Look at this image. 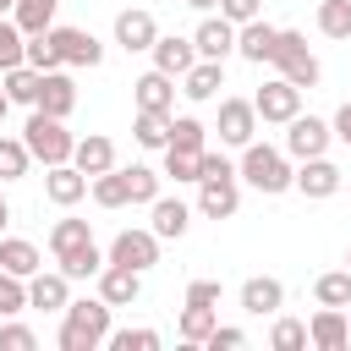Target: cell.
Masks as SVG:
<instances>
[{
	"instance_id": "1",
	"label": "cell",
	"mask_w": 351,
	"mask_h": 351,
	"mask_svg": "<svg viewBox=\"0 0 351 351\" xmlns=\"http://www.w3.org/2000/svg\"><path fill=\"white\" fill-rule=\"evenodd\" d=\"M110 302L104 296H82V302H66L60 313V351H99L110 340Z\"/></svg>"
},
{
	"instance_id": "2",
	"label": "cell",
	"mask_w": 351,
	"mask_h": 351,
	"mask_svg": "<svg viewBox=\"0 0 351 351\" xmlns=\"http://www.w3.org/2000/svg\"><path fill=\"white\" fill-rule=\"evenodd\" d=\"M236 176H241L252 192H263V197H274V192H291V186H296L291 154H285V148H269V143H258V137L241 148V165H236Z\"/></svg>"
},
{
	"instance_id": "3",
	"label": "cell",
	"mask_w": 351,
	"mask_h": 351,
	"mask_svg": "<svg viewBox=\"0 0 351 351\" xmlns=\"http://www.w3.org/2000/svg\"><path fill=\"white\" fill-rule=\"evenodd\" d=\"M22 143L33 148V159H38L44 170H49V165H71V148H77V137L66 132V121H60V115H44V110L27 115Z\"/></svg>"
},
{
	"instance_id": "4",
	"label": "cell",
	"mask_w": 351,
	"mask_h": 351,
	"mask_svg": "<svg viewBox=\"0 0 351 351\" xmlns=\"http://www.w3.org/2000/svg\"><path fill=\"white\" fill-rule=\"evenodd\" d=\"M285 82H296V88H318V60H313V49H307V38L296 33V27H280V44H274V60H269Z\"/></svg>"
},
{
	"instance_id": "5",
	"label": "cell",
	"mask_w": 351,
	"mask_h": 351,
	"mask_svg": "<svg viewBox=\"0 0 351 351\" xmlns=\"http://www.w3.org/2000/svg\"><path fill=\"white\" fill-rule=\"evenodd\" d=\"M329 143H335V126L329 121H318V115H291L285 121V154L302 165V159H318V154H329Z\"/></svg>"
},
{
	"instance_id": "6",
	"label": "cell",
	"mask_w": 351,
	"mask_h": 351,
	"mask_svg": "<svg viewBox=\"0 0 351 351\" xmlns=\"http://www.w3.org/2000/svg\"><path fill=\"white\" fill-rule=\"evenodd\" d=\"M252 104H258V121L285 126V121L302 110V88H296V82H285V77H274V82H263V88L252 93Z\"/></svg>"
},
{
	"instance_id": "7",
	"label": "cell",
	"mask_w": 351,
	"mask_h": 351,
	"mask_svg": "<svg viewBox=\"0 0 351 351\" xmlns=\"http://www.w3.org/2000/svg\"><path fill=\"white\" fill-rule=\"evenodd\" d=\"M219 143H230V148H247L252 137H258V104L252 99H219Z\"/></svg>"
},
{
	"instance_id": "8",
	"label": "cell",
	"mask_w": 351,
	"mask_h": 351,
	"mask_svg": "<svg viewBox=\"0 0 351 351\" xmlns=\"http://www.w3.org/2000/svg\"><path fill=\"white\" fill-rule=\"evenodd\" d=\"M110 263H126V269L148 274V269L159 263V236H154V230H121V236L110 241Z\"/></svg>"
},
{
	"instance_id": "9",
	"label": "cell",
	"mask_w": 351,
	"mask_h": 351,
	"mask_svg": "<svg viewBox=\"0 0 351 351\" xmlns=\"http://www.w3.org/2000/svg\"><path fill=\"white\" fill-rule=\"evenodd\" d=\"M154 38H159V22H154V11H143V5H126V11H115V44H121L126 55H137V49H154Z\"/></svg>"
},
{
	"instance_id": "10",
	"label": "cell",
	"mask_w": 351,
	"mask_h": 351,
	"mask_svg": "<svg viewBox=\"0 0 351 351\" xmlns=\"http://www.w3.org/2000/svg\"><path fill=\"white\" fill-rule=\"evenodd\" d=\"M236 181H241V176H208V181H197V214H203V219H230V214L241 208Z\"/></svg>"
},
{
	"instance_id": "11",
	"label": "cell",
	"mask_w": 351,
	"mask_h": 351,
	"mask_svg": "<svg viewBox=\"0 0 351 351\" xmlns=\"http://www.w3.org/2000/svg\"><path fill=\"white\" fill-rule=\"evenodd\" d=\"M307 346H318V351H346V346H351V318H346V307H318L313 324H307Z\"/></svg>"
},
{
	"instance_id": "12",
	"label": "cell",
	"mask_w": 351,
	"mask_h": 351,
	"mask_svg": "<svg viewBox=\"0 0 351 351\" xmlns=\"http://www.w3.org/2000/svg\"><path fill=\"white\" fill-rule=\"evenodd\" d=\"M192 44H197L203 60H225V55H236V22L230 16H203L197 33H192Z\"/></svg>"
},
{
	"instance_id": "13",
	"label": "cell",
	"mask_w": 351,
	"mask_h": 351,
	"mask_svg": "<svg viewBox=\"0 0 351 351\" xmlns=\"http://www.w3.org/2000/svg\"><path fill=\"white\" fill-rule=\"evenodd\" d=\"M274 44H280V27H269L263 16H252V22H241V27H236V55H241V60H252V66L274 60Z\"/></svg>"
},
{
	"instance_id": "14",
	"label": "cell",
	"mask_w": 351,
	"mask_h": 351,
	"mask_svg": "<svg viewBox=\"0 0 351 351\" xmlns=\"http://www.w3.org/2000/svg\"><path fill=\"white\" fill-rule=\"evenodd\" d=\"M296 192H302V197H335V192H340V165L324 159V154H318V159H302V165H296Z\"/></svg>"
},
{
	"instance_id": "15",
	"label": "cell",
	"mask_w": 351,
	"mask_h": 351,
	"mask_svg": "<svg viewBox=\"0 0 351 351\" xmlns=\"http://www.w3.org/2000/svg\"><path fill=\"white\" fill-rule=\"evenodd\" d=\"M99 296H104L110 307H132V302L143 296V274L126 269V263H104V269H99Z\"/></svg>"
},
{
	"instance_id": "16",
	"label": "cell",
	"mask_w": 351,
	"mask_h": 351,
	"mask_svg": "<svg viewBox=\"0 0 351 351\" xmlns=\"http://www.w3.org/2000/svg\"><path fill=\"white\" fill-rule=\"evenodd\" d=\"M49 33H55V44H60L66 66H88V71H93V66L104 60V44H99L88 27H49Z\"/></svg>"
},
{
	"instance_id": "17",
	"label": "cell",
	"mask_w": 351,
	"mask_h": 351,
	"mask_svg": "<svg viewBox=\"0 0 351 351\" xmlns=\"http://www.w3.org/2000/svg\"><path fill=\"white\" fill-rule=\"evenodd\" d=\"M33 110L60 115V121L77 110V82L66 77V66H60V71H44V82H38V104H33Z\"/></svg>"
},
{
	"instance_id": "18",
	"label": "cell",
	"mask_w": 351,
	"mask_h": 351,
	"mask_svg": "<svg viewBox=\"0 0 351 351\" xmlns=\"http://www.w3.org/2000/svg\"><path fill=\"white\" fill-rule=\"evenodd\" d=\"M71 165H77V170L93 181V176H104V170H115V143H110L104 132H88V137H77Z\"/></svg>"
},
{
	"instance_id": "19",
	"label": "cell",
	"mask_w": 351,
	"mask_h": 351,
	"mask_svg": "<svg viewBox=\"0 0 351 351\" xmlns=\"http://www.w3.org/2000/svg\"><path fill=\"white\" fill-rule=\"evenodd\" d=\"M44 197H49L55 208H71V203L88 197V176H82L77 165H49V176H44Z\"/></svg>"
},
{
	"instance_id": "20",
	"label": "cell",
	"mask_w": 351,
	"mask_h": 351,
	"mask_svg": "<svg viewBox=\"0 0 351 351\" xmlns=\"http://www.w3.org/2000/svg\"><path fill=\"white\" fill-rule=\"evenodd\" d=\"M148 214H154V219H148V230H154L159 241H181V236H186V225H192V208H186L181 197H154V203H148Z\"/></svg>"
},
{
	"instance_id": "21",
	"label": "cell",
	"mask_w": 351,
	"mask_h": 351,
	"mask_svg": "<svg viewBox=\"0 0 351 351\" xmlns=\"http://www.w3.org/2000/svg\"><path fill=\"white\" fill-rule=\"evenodd\" d=\"M280 307H285V285H280L274 274H252V280L241 285V313H252V318L269 313V318H274Z\"/></svg>"
},
{
	"instance_id": "22",
	"label": "cell",
	"mask_w": 351,
	"mask_h": 351,
	"mask_svg": "<svg viewBox=\"0 0 351 351\" xmlns=\"http://www.w3.org/2000/svg\"><path fill=\"white\" fill-rule=\"evenodd\" d=\"M148 55H154V66H159V71H170V77H186V71L203 60V55H197V44H192V38H176V33H170V38H154V49H148Z\"/></svg>"
},
{
	"instance_id": "23",
	"label": "cell",
	"mask_w": 351,
	"mask_h": 351,
	"mask_svg": "<svg viewBox=\"0 0 351 351\" xmlns=\"http://www.w3.org/2000/svg\"><path fill=\"white\" fill-rule=\"evenodd\" d=\"M132 99H137V110H165L170 115V104H176V77L170 71H143L137 82H132Z\"/></svg>"
},
{
	"instance_id": "24",
	"label": "cell",
	"mask_w": 351,
	"mask_h": 351,
	"mask_svg": "<svg viewBox=\"0 0 351 351\" xmlns=\"http://www.w3.org/2000/svg\"><path fill=\"white\" fill-rule=\"evenodd\" d=\"M66 285H71V280H66L60 269H55V274H44V269H38V274L27 280V307H38V313H66V302H71V291H66Z\"/></svg>"
},
{
	"instance_id": "25",
	"label": "cell",
	"mask_w": 351,
	"mask_h": 351,
	"mask_svg": "<svg viewBox=\"0 0 351 351\" xmlns=\"http://www.w3.org/2000/svg\"><path fill=\"white\" fill-rule=\"evenodd\" d=\"M55 263H60L66 280H99V269L110 263V252H99L93 241H82V247H71V252H55Z\"/></svg>"
},
{
	"instance_id": "26",
	"label": "cell",
	"mask_w": 351,
	"mask_h": 351,
	"mask_svg": "<svg viewBox=\"0 0 351 351\" xmlns=\"http://www.w3.org/2000/svg\"><path fill=\"white\" fill-rule=\"evenodd\" d=\"M219 88H225V60H197V66L181 77V93H186V99H197V104H203V99H214Z\"/></svg>"
},
{
	"instance_id": "27",
	"label": "cell",
	"mask_w": 351,
	"mask_h": 351,
	"mask_svg": "<svg viewBox=\"0 0 351 351\" xmlns=\"http://www.w3.org/2000/svg\"><path fill=\"white\" fill-rule=\"evenodd\" d=\"M0 269H11V274H22V280H33L44 263H38V247H33V241H22V236H0Z\"/></svg>"
},
{
	"instance_id": "28",
	"label": "cell",
	"mask_w": 351,
	"mask_h": 351,
	"mask_svg": "<svg viewBox=\"0 0 351 351\" xmlns=\"http://www.w3.org/2000/svg\"><path fill=\"white\" fill-rule=\"evenodd\" d=\"M214 324H219V313L214 307H181V324H176V335L186 340V346H208V335H214Z\"/></svg>"
},
{
	"instance_id": "29",
	"label": "cell",
	"mask_w": 351,
	"mask_h": 351,
	"mask_svg": "<svg viewBox=\"0 0 351 351\" xmlns=\"http://www.w3.org/2000/svg\"><path fill=\"white\" fill-rule=\"evenodd\" d=\"M55 11H60V0H16L11 22H16L22 33H49V27H55Z\"/></svg>"
},
{
	"instance_id": "30",
	"label": "cell",
	"mask_w": 351,
	"mask_h": 351,
	"mask_svg": "<svg viewBox=\"0 0 351 351\" xmlns=\"http://www.w3.org/2000/svg\"><path fill=\"white\" fill-rule=\"evenodd\" d=\"M165 148H186V154H203L208 148V126L197 115H170V143Z\"/></svg>"
},
{
	"instance_id": "31",
	"label": "cell",
	"mask_w": 351,
	"mask_h": 351,
	"mask_svg": "<svg viewBox=\"0 0 351 351\" xmlns=\"http://www.w3.org/2000/svg\"><path fill=\"white\" fill-rule=\"evenodd\" d=\"M313 296L318 307H351V269H329L313 280Z\"/></svg>"
},
{
	"instance_id": "32",
	"label": "cell",
	"mask_w": 351,
	"mask_h": 351,
	"mask_svg": "<svg viewBox=\"0 0 351 351\" xmlns=\"http://www.w3.org/2000/svg\"><path fill=\"white\" fill-rule=\"evenodd\" d=\"M38 82H44V71L38 66H11L5 71V93H11V104H38Z\"/></svg>"
},
{
	"instance_id": "33",
	"label": "cell",
	"mask_w": 351,
	"mask_h": 351,
	"mask_svg": "<svg viewBox=\"0 0 351 351\" xmlns=\"http://www.w3.org/2000/svg\"><path fill=\"white\" fill-rule=\"evenodd\" d=\"M132 137H137L143 148H165V143H170V115H165V110H137Z\"/></svg>"
},
{
	"instance_id": "34",
	"label": "cell",
	"mask_w": 351,
	"mask_h": 351,
	"mask_svg": "<svg viewBox=\"0 0 351 351\" xmlns=\"http://www.w3.org/2000/svg\"><path fill=\"white\" fill-rule=\"evenodd\" d=\"M93 203H99V208H126V203H132L126 170H104V176H93Z\"/></svg>"
},
{
	"instance_id": "35",
	"label": "cell",
	"mask_w": 351,
	"mask_h": 351,
	"mask_svg": "<svg viewBox=\"0 0 351 351\" xmlns=\"http://www.w3.org/2000/svg\"><path fill=\"white\" fill-rule=\"evenodd\" d=\"M318 33L324 38H351V0H318Z\"/></svg>"
},
{
	"instance_id": "36",
	"label": "cell",
	"mask_w": 351,
	"mask_h": 351,
	"mask_svg": "<svg viewBox=\"0 0 351 351\" xmlns=\"http://www.w3.org/2000/svg\"><path fill=\"white\" fill-rule=\"evenodd\" d=\"M27 66H38V71H60V66H66L55 33H27Z\"/></svg>"
},
{
	"instance_id": "37",
	"label": "cell",
	"mask_w": 351,
	"mask_h": 351,
	"mask_svg": "<svg viewBox=\"0 0 351 351\" xmlns=\"http://www.w3.org/2000/svg\"><path fill=\"white\" fill-rule=\"evenodd\" d=\"M27 165H33V148H27L22 137H0V181L27 176Z\"/></svg>"
},
{
	"instance_id": "38",
	"label": "cell",
	"mask_w": 351,
	"mask_h": 351,
	"mask_svg": "<svg viewBox=\"0 0 351 351\" xmlns=\"http://www.w3.org/2000/svg\"><path fill=\"white\" fill-rule=\"evenodd\" d=\"M22 60H27V33L0 16V71H11V66H22Z\"/></svg>"
},
{
	"instance_id": "39",
	"label": "cell",
	"mask_w": 351,
	"mask_h": 351,
	"mask_svg": "<svg viewBox=\"0 0 351 351\" xmlns=\"http://www.w3.org/2000/svg\"><path fill=\"white\" fill-rule=\"evenodd\" d=\"M165 176H170V181H203V154L165 148Z\"/></svg>"
},
{
	"instance_id": "40",
	"label": "cell",
	"mask_w": 351,
	"mask_h": 351,
	"mask_svg": "<svg viewBox=\"0 0 351 351\" xmlns=\"http://www.w3.org/2000/svg\"><path fill=\"white\" fill-rule=\"evenodd\" d=\"M82 241H93L88 219H55V230H49V252H71V247H82Z\"/></svg>"
},
{
	"instance_id": "41",
	"label": "cell",
	"mask_w": 351,
	"mask_h": 351,
	"mask_svg": "<svg viewBox=\"0 0 351 351\" xmlns=\"http://www.w3.org/2000/svg\"><path fill=\"white\" fill-rule=\"evenodd\" d=\"M159 170H148V165H126V186H132V203H154L159 197Z\"/></svg>"
},
{
	"instance_id": "42",
	"label": "cell",
	"mask_w": 351,
	"mask_h": 351,
	"mask_svg": "<svg viewBox=\"0 0 351 351\" xmlns=\"http://www.w3.org/2000/svg\"><path fill=\"white\" fill-rule=\"evenodd\" d=\"M269 346H274V351H302V346H307V324H302V318H274Z\"/></svg>"
},
{
	"instance_id": "43",
	"label": "cell",
	"mask_w": 351,
	"mask_h": 351,
	"mask_svg": "<svg viewBox=\"0 0 351 351\" xmlns=\"http://www.w3.org/2000/svg\"><path fill=\"white\" fill-rule=\"evenodd\" d=\"M22 307H27V280L11 274V269H0V318H11Z\"/></svg>"
},
{
	"instance_id": "44",
	"label": "cell",
	"mask_w": 351,
	"mask_h": 351,
	"mask_svg": "<svg viewBox=\"0 0 351 351\" xmlns=\"http://www.w3.org/2000/svg\"><path fill=\"white\" fill-rule=\"evenodd\" d=\"M104 346H115V351H159V329H110Z\"/></svg>"
},
{
	"instance_id": "45",
	"label": "cell",
	"mask_w": 351,
	"mask_h": 351,
	"mask_svg": "<svg viewBox=\"0 0 351 351\" xmlns=\"http://www.w3.org/2000/svg\"><path fill=\"white\" fill-rule=\"evenodd\" d=\"M33 346H38V335L27 324H0V351H33Z\"/></svg>"
},
{
	"instance_id": "46",
	"label": "cell",
	"mask_w": 351,
	"mask_h": 351,
	"mask_svg": "<svg viewBox=\"0 0 351 351\" xmlns=\"http://www.w3.org/2000/svg\"><path fill=\"white\" fill-rule=\"evenodd\" d=\"M219 296H225L219 280H192V285H186V302H192V307H219Z\"/></svg>"
},
{
	"instance_id": "47",
	"label": "cell",
	"mask_w": 351,
	"mask_h": 351,
	"mask_svg": "<svg viewBox=\"0 0 351 351\" xmlns=\"http://www.w3.org/2000/svg\"><path fill=\"white\" fill-rule=\"evenodd\" d=\"M219 16H230V22L241 27V22H252V16H263V0H219Z\"/></svg>"
},
{
	"instance_id": "48",
	"label": "cell",
	"mask_w": 351,
	"mask_h": 351,
	"mask_svg": "<svg viewBox=\"0 0 351 351\" xmlns=\"http://www.w3.org/2000/svg\"><path fill=\"white\" fill-rule=\"evenodd\" d=\"M208 346H214V351H236V346H247V335H241V329H230V324H214Z\"/></svg>"
},
{
	"instance_id": "49",
	"label": "cell",
	"mask_w": 351,
	"mask_h": 351,
	"mask_svg": "<svg viewBox=\"0 0 351 351\" xmlns=\"http://www.w3.org/2000/svg\"><path fill=\"white\" fill-rule=\"evenodd\" d=\"M329 126H335V137H340V143L351 148V99H346V104L335 110V121H329Z\"/></svg>"
},
{
	"instance_id": "50",
	"label": "cell",
	"mask_w": 351,
	"mask_h": 351,
	"mask_svg": "<svg viewBox=\"0 0 351 351\" xmlns=\"http://www.w3.org/2000/svg\"><path fill=\"white\" fill-rule=\"evenodd\" d=\"M11 225V203H5V192H0V230Z\"/></svg>"
},
{
	"instance_id": "51",
	"label": "cell",
	"mask_w": 351,
	"mask_h": 351,
	"mask_svg": "<svg viewBox=\"0 0 351 351\" xmlns=\"http://www.w3.org/2000/svg\"><path fill=\"white\" fill-rule=\"evenodd\" d=\"M186 5H192V11H214L219 0H186Z\"/></svg>"
},
{
	"instance_id": "52",
	"label": "cell",
	"mask_w": 351,
	"mask_h": 351,
	"mask_svg": "<svg viewBox=\"0 0 351 351\" xmlns=\"http://www.w3.org/2000/svg\"><path fill=\"white\" fill-rule=\"evenodd\" d=\"M5 110H11V93H5V88H0V121H5Z\"/></svg>"
},
{
	"instance_id": "53",
	"label": "cell",
	"mask_w": 351,
	"mask_h": 351,
	"mask_svg": "<svg viewBox=\"0 0 351 351\" xmlns=\"http://www.w3.org/2000/svg\"><path fill=\"white\" fill-rule=\"evenodd\" d=\"M5 11H16V0H0V16H5Z\"/></svg>"
},
{
	"instance_id": "54",
	"label": "cell",
	"mask_w": 351,
	"mask_h": 351,
	"mask_svg": "<svg viewBox=\"0 0 351 351\" xmlns=\"http://www.w3.org/2000/svg\"><path fill=\"white\" fill-rule=\"evenodd\" d=\"M346 269H351V252H346Z\"/></svg>"
},
{
	"instance_id": "55",
	"label": "cell",
	"mask_w": 351,
	"mask_h": 351,
	"mask_svg": "<svg viewBox=\"0 0 351 351\" xmlns=\"http://www.w3.org/2000/svg\"><path fill=\"white\" fill-rule=\"evenodd\" d=\"M346 318H351V307H346Z\"/></svg>"
}]
</instances>
